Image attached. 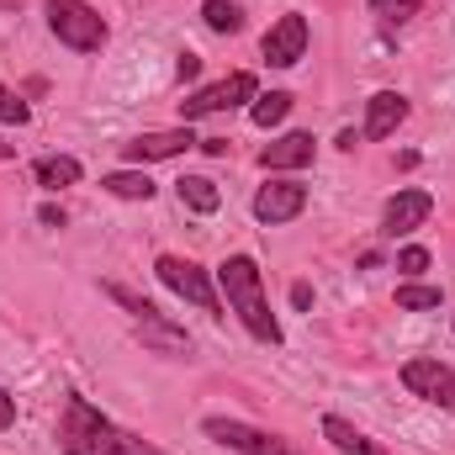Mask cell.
I'll use <instances>...</instances> for the list:
<instances>
[{
    "label": "cell",
    "mask_w": 455,
    "mask_h": 455,
    "mask_svg": "<svg viewBox=\"0 0 455 455\" xmlns=\"http://www.w3.org/2000/svg\"><path fill=\"white\" fill-rule=\"evenodd\" d=\"M32 175H37L43 191H64V186H75L85 170H80V159H69V154H48V159L32 164Z\"/></svg>",
    "instance_id": "17"
},
{
    "label": "cell",
    "mask_w": 455,
    "mask_h": 455,
    "mask_svg": "<svg viewBox=\"0 0 455 455\" xmlns=\"http://www.w3.org/2000/svg\"><path fill=\"white\" fill-rule=\"evenodd\" d=\"M175 75H180V80H196V75H202V59H196V53H180Z\"/></svg>",
    "instance_id": "25"
},
{
    "label": "cell",
    "mask_w": 455,
    "mask_h": 455,
    "mask_svg": "<svg viewBox=\"0 0 455 455\" xmlns=\"http://www.w3.org/2000/svg\"><path fill=\"white\" fill-rule=\"evenodd\" d=\"M291 302H297V307H313V286L297 281V286H291Z\"/></svg>",
    "instance_id": "28"
},
{
    "label": "cell",
    "mask_w": 455,
    "mask_h": 455,
    "mask_svg": "<svg viewBox=\"0 0 455 455\" xmlns=\"http://www.w3.org/2000/svg\"><path fill=\"white\" fill-rule=\"evenodd\" d=\"M143 455H159V451H143Z\"/></svg>",
    "instance_id": "30"
},
{
    "label": "cell",
    "mask_w": 455,
    "mask_h": 455,
    "mask_svg": "<svg viewBox=\"0 0 455 455\" xmlns=\"http://www.w3.org/2000/svg\"><path fill=\"white\" fill-rule=\"evenodd\" d=\"M259 96V85H254V75H228L218 85H207V91H196V96H186L180 101V116L186 122H196V116H212V112H233V107H243V101H254Z\"/></svg>",
    "instance_id": "6"
},
{
    "label": "cell",
    "mask_w": 455,
    "mask_h": 455,
    "mask_svg": "<svg viewBox=\"0 0 455 455\" xmlns=\"http://www.w3.org/2000/svg\"><path fill=\"white\" fill-rule=\"evenodd\" d=\"M429 212H435V196L429 191H397L392 202H387V212H381V233L387 238H403V233H413V228L429 223Z\"/></svg>",
    "instance_id": "9"
},
{
    "label": "cell",
    "mask_w": 455,
    "mask_h": 455,
    "mask_svg": "<svg viewBox=\"0 0 455 455\" xmlns=\"http://www.w3.org/2000/svg\"><path fill=\"white\" fill-rule=\"evenodd\" d=\"M403 122H408V96L376 91V96L365 101V138H392Z\"/></svg>",
    "instance_id": "13"
},
{
    "label": "cell",
    "mask_w": 455,
    "mask_h": 455,
    "mask_svg": "<svg viewBox=\"0 0 455 455\" xmlns=\"http://www.w3.org/2000/svg\"><path fill=\"white\" fill-rule=\"evenodd\" d=\"M138 323V344L148 349V355H170V360H186L191 355V334L180 329V323H170L159 307L148 313V318H132Z\"/></svg>",
    "instance_id": "10"
},
{
    "label": "cell",
    "mask_w": 455,
    "mask_h": 455,
    "mask_svg": "<svg viewBox=\"0 0 455 455\" xmlns=\"http://www.w3.org/2000/svg\"><path fill=\"white\" fill-rule=\"evenodd\" d=\"M0 122H11V127H27V122H32L27 101H21L16 91H5V85H0Z\"/></svg>",
    "instance_id": "23"
},
{
    "label": "cell",
    "mask_w": 455,
    "mask_h": 455,
    "mask_svg": "<svg viewBox=\"0 0 455 455\" xmlns=\"http://www.w3.org/2000/svg\"><path fill=\"white\" fill-rule=\"evenodd\" d=\"M313 148H318L313 132H286V138L259 148V164L265 170H302V164H313Z\"/></svg>",
    "instance_id": "14"
},
{
    "label": "cell",
    "mask_w": 455,
    "mask_h": 455,
    "mask_svg": "<svg viewBox=\"0 0 455 455\" xmlns=\"http://www.w3.org/2000/svg\"><path fill=\"white\" fill-rule=\"evenodd\" d=\"M397 307L403 313H429V307H440V286H397Z\"/></svg>",
    "instance_id": "22"
},
{
    "label": "cell",
    "mask_w": 455,
    "mask_h": 455,
    "mask_svg": "<svg viewBox=\"0 0 455 455\" xmlns=\"http://www.w3.org/2000/svg\"><path fill=\"white\" fill-rule=\"evenodd\" d=\"M419 5H424V0H371V11H376L381 27H403V21H413Z\"/></svg>",
    "instance_id": "21"
},
{
    "label": "cell",
    "mask_w": 455,
    "mask_h": 455,
    "mask_svg": "<svg viewBox=\"0 0 455 455\" xmlns=\"http://www.w3.org/2000/svg\"><path fill=\"white\" fill-rule=\"evenodd\" d=\"M202 435L218 440V445H228V451H238V455H291L275 435H265V429H254V424H243V419H207Z\"/></svg>",
    "instance_id": "8"
},
{
    "label": "cell",
    "mask_w": 455,
    "mask_h": 455,
    "mask_svg": "<svg viewBox=\"0 0 455 455\" xmlns=\"http://www.w3.org/2000/svg\"><path fill=\"white\" fill-rule=\"evenodd\" d=\"M286 112H291V96H286V91L254 96V107H249V116H254L259 127H275V122H286Z\"/></svg>",
    "instance_id": "20"
},
{
    "label": "cell",
    "mask_w": 455,
    "mask_h": 455,
    "mask_svg": "<svg viewBox=\"0 0 455 455\" xmlns=\"http://www.w3.org/2000/svg\"><path fill=\"white\" fill-rule=\"evenodd\" d=\"M16 424V403H11V392H0V429H11Z\"/></svg>",
    "instance_id": "27"
},
{
    "label": "cell",
    "mask_w": 455,
    "mask_h": 455,
    "mask_svg": "<svg viewBox=\"0 0 455 455\" xmlns=\"http://www.w3.org/2000/svg\"><path fill=\"white\" fill-rule=\"evenodd\" d=\"M403 387H408L413 397H424V403L455 413V371L445 365V360H435V355L408 360V365H403Z\"/></svg>",
    "instance_id": "5"
},
{
    "label": "cell",
    "mask_w": 455,
    "mask_h": 455,
    "mask_svg": "<svg viewBox=\"0 0 455 455\" xmlns=\"http://www.w3.org/2000/svg\"><path fill=\"white\" fill-rule=\"evenodd\" d=\"M59 445H64V455H138L132 440L116 429L101 408H91L85 397H69V403H64Z\"/></svg>",
    "instance_id": "2"
},
{
    "label": "cell",
    "mask_w": 455,
    "mask_h": 455,
    "mask_svg": "<svg viewBox=\"0 0 455 455\" xmlns=\"http://www.w3.org/2000/svg\"><path fill=\"white\" fill-rule=\"evenodd\" d=\"M202 138L191 132V127H170V132H143V138H132V143H122V154L132 159V164H154V159H175V154H186V148H196Z\"/></svg>",
    "instance_id": "11"
},
{
    "label": "cell",
    "mask_w": 455,
    "mask_h": 455,
    "mask_svg": "<svg viewBox=\"0 0 455 455\" xmlns=\"http://www.w3.org/2000/svg\"><path fill=\"white\" fill-rule=\"evenodd\" d=\"M159 281L175 291V297H186V302H196L202 313H212V318H223V302H218V291H212V281H207V270L202 265H191V259H180V254H159Z\"/></svg>",
    "instance_id": "4"
},
{
    "label": "cell",
    "mask_w": 455,
    "mask_h": 455,
    "mask_svg": "<svg viewBox=\"0 0 455 455\" xmlns=\"http://www.w3.org/2000/svg\"><path fill=\"white\" fill-rule=\"evenodd\" d=\"M397 270H403V275H424V270H429V249H419V243H408V249L397 254Z\"/></svg>",
    "instance_id": "24"
},
{
    "label": "cell",
    "mask_w": 455,
    "mask_h": 455,
    "mask_svg": "<svg viewBox=\"0 0 455 455\" xmlns=\"http://www.w3.org/2000/svg\"><path fill=\"white\" fill-rule=\"evenodd\" d=\"M259 53H265V64H275V69L302 64V59H307V16H302V11H286V16L265 32Z\"/></svg>",
    "instance_id": "7"
},
{
    "label": "cell",
    "mask_w": 455,
    "mask_h": 455,
    "mask_svg": "<svg viewBox=\"0 0 455 455\" xmlns=\"http://www.w3.org/2000/svg\"><path fill=\"white\" fill-rule=\"evenodd\" d=\"M11 154H16V148H11V143H5V138H0V159H11Z\"/></svg>",
    "instance_id": "29"
},
{
    "label": "cell",
    "mask_w": 455,
    "mask_h": 455,
    "mask_svg": "<svg viewBox=\"0 0 455 455\" xmlns=\"http://www.w3.org/2000/svg\"><path fill=\"white\" fill-rule=\"evenodd\" d=\"M101 186H107L112 196H122V202H148V196H154V180L138 175V170H116V175H107Z\"/></svg>",
    "instance_id": "18"
},
{
    "label": "cell",
    "mask_w": 455,
    "mask_h": 455,
    "mask_svg": "<svg viewBox=\"0 0 455 455\" xmlns=\"http://www.w3.org/2000/svg\"><path fill=\"white\" fill-rule=\"evenodd\" d=\"M48 32L64 48H75V53H101L107 37H112L107 21H101V11L85 5V0H48Z\"/></svg>",
    "instance_id": "3"
},
{
    "label": "cell",
    "mask_w": 455,
    "mask_h": 455,
    "mask_svg": "<svg viewBox=\"0 0 455 455\" xmlns=\"http://www.w3.org/2000/svg\"><path fill=\"white\" fill-rule=\"evenodd\" d=\"M218 286H223L228 307L243 318V329L254 334L259 344H281V323L265 302V281H259V265L249 254H228L223 270H218Z\"/></svg>",
    "instance_id": "1"
},
{
    "label": "cell",
    "mask_w": 455,
    "mask_h": 455,
    "mask_svg": "<svg viewBox=\"0 0 455 455\" xmlns=\"http://www.w3.org/2000/svg\"><path fill=\"white\" fill-rule=\"evenodd\" d=\"M302 207H307V191L291 186V180H270V186H259V196H254V218L270 223V228L302 218Z\"/></svg>",
    "instance_id": "12"
},
{
    "label": "cell",
    "mask_w": 455,
    "mask_h": 455,
    "mask_svg": "<svg viewBox=\"0 0 455 455\" xmlns=\"http://www.w3.org/2000/svg\"><path fill=\"white\" fill-rule=\"evenodd\" d=\"M175 191H180V207H191V212H202V218H212V212L223 207V191H218L207 175H180Z\"/></svg>",
    "instance_id": "15"
},
{
    "label": "cell",
    "mask_w": 455,
    "mask_h": 455,
    "mask_svg": "<svg viewBox=\"0 0 455 455\" xmlns=\"http://www.w3.org/2000/svg\"><path fill=\"white\" fill-rule=\"evenodd\" d=\"M37 223H43V228H64V207H53V202H48V207H37Z\"/></svg>",
    "instance_id": "26"
},
{
    "label": "cell",
    "mask_w": 455,
    "mask_h": 455,
    "mask_svg": "<svg viewBox=\"0 0 455 455\" xmlns=\"http://www.w3.org/2000/svg\"><path fill=\"white\" fill-rule=\"evenodd\" d=\"M202 21H207V27H212V32H238V27H243V11H238V5H233V0H207V5H202Z\"/></svg>",
    "instance_id": "19"
},
{
    "label": "cell",
    "mask_w": 455,
    "mask_h": 455,
    "mask_svg": "<svg viewBox=\"0 0 455 455\" xmlns=\"http://www.w3.org/2000/svg\"><path fill=\"white\" fill-rule=\"evenodd\" d=\"M323 440H329L334 451H344V455H387L381 445H371L349 419H339V413H329V419H323Z\"/></svg>",
    "instance_id": "16"
}]
</instances>
